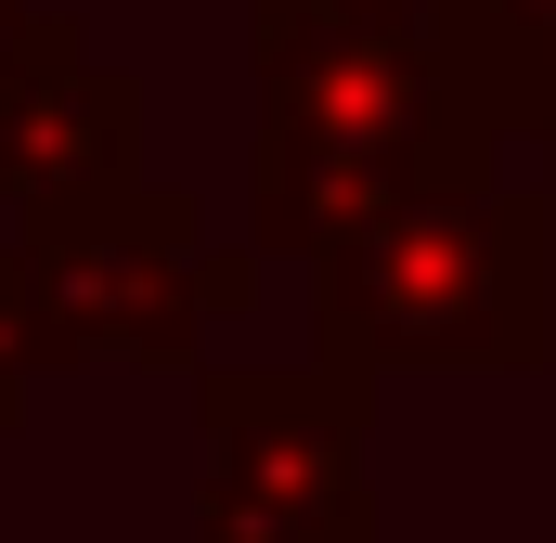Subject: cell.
<instances>
[{
  "mask_svg": "<svg viewBox=\"0 0 556 543\" xmlns=\"http://www.w3.org/2000/svg\"><path fill=\"white\" fill-rule=\"evenodd\" d=\"M194 543H376V389L337 363H207Z\"/></svg>",
  "mask_w": 556,
  "mask_h": 543,
  "instance_id": "obj_4",
  "label": "cell"
},
{
  "mask_svg": "<svg viewBox=\"0 0 556 543\" xmlns=\"http://www.w3.org/2000/svg\"><path fill=\"white\" fill-rule=\"evenodd\" d=\"M518 142L544 155V181H556V52H544V78H531V104H518Z\"/></svg>",
  "mask_w": 556,
  "mask_h": 543,
  "instance_id": "obj_8",
  "label": "cell"
},
{
  "mask_svg": "<svg viewBox=\"0 0 556 543\" xmlns=\"http://www.w3.org/2000/svg\"><path fill=\"white\" fill-rule=\"evenodd\" d=\"M389 39H440L427 0H247V65L260 91L298 65H337V52H389Z\"/></svg>",
  "mask_w": 556,
  "mask_h": 543,
  "instance_id": "obj_7",
  "label": "cell"
},
{
  "mask_svg": "<svg viewBox=\"0 0 556 543\" xmlns=\"http://www.w3.org/2000/svg\"><path fill=\"white\" fill-rule=\"evenodd\" d=\"M130 117H142V91L78 39V13H39L26 52L0 65V207L52 220V207L117 194L130 181Z\"/></svg>",
  "mask_w": 556,
  "mask_h": 543,
  "instance_id": "obj_5",
  "label": "cell"
},
{
  "mask_svg": "<svg viewBox=\"0 0 556 543\" xmlns=\"http://www.w3.org/2000/svg\"><path fill=\"white\" fill-rule=\"evenodd\" d=\"M26 26H39V0H0V65L26 52Z\"/></svg>",
  "mask_w": 556,
  "mask_h": 543,
  "instance_id": "obj_9",
  "label": "cell"
},
{
  "mask_svg": "<svg viewBox=\"0 0 556 543\" xmlns=\"http://www.w3.org/2000/svg\"><path fill=\"white\" fill-rule=\"evenodd\" d=\"M260 298V247H207V207L117 181L0 233V440L39 376H207V324Z\"/></svg>",
  "mask_w": 556,
  "mask_h": 543,
  "instance_id": "obj_2",
  "label": "cell"
},
{
  "mask_svg": "<svg viewBox=\"0 0 556 543\" xmlns=\"http://www.w3.org/2000/svg\"><path fill=\"white\" fill-rule=\"evenodd\" d=\"M556 350V220L544 194L466 181L402 194L311 247V363L337 376H531Z\"/></svg>",
  "mask_w": 556,
  "mask_h": 543,
  "instance_id": "obj_1",
  "label": "cell"
},
{
  "mask_svg": "<svg viewBox=\"0 0 556 543\" xmlns=\"http://www.w3.org/2000/svg\"><path fill=\"white\" fill-rule=\"evenodd\" d=\"M427 26H440L453 91L518 142V104H531V78H544V52H556V0H427Z\"/></svg>",
  "mask_w": 556,
  "mask_h": 543,
  "instance_id": "obj_6",
  "label": "cell"
},
{
  "mask_svg": "<svg viewBox=\"0 0 556 543\" xmlns=\"http://www.w3.org/2000/svg\"><path fill=\"white\" fill-rule=\"evenodd\" d=\"M505 130L453 91L440 39H389V52H337L260 91V142H247V247L260 260H311L350 220L402 207V194H466L492 181Z\"/></svg>",
  "mask_w": 556,
  "mask_h": 543,
  "instance_id": "obj_3",
  "label": "cell"
}]
</instances>
